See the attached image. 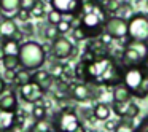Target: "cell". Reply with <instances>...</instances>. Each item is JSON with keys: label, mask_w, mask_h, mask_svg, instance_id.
I'll return each mask as SVG.
<instances>
[{"label": "cell", "mask_w": 148, "mask_h": 132, "mask_svg": "<svg viewBox=\"0 0 148 132\" xmlns=\"http://www.w3.org/2000/svg\"><path fill=\"white\" fill-rule=\"evenodd\" d=\"M112 97H113V102H127V100H131L132 94L123 83H118L113 86Z\"/></svg>", "instance_id": "obj_16"}, {"label": "cell", "mask_w": 148, "mask_h": 132, "mask_svg": "<svg viewBox=\"0 0 148 132\" xmlns=\"http://www.w3.org/2000/svg\"><path fill=\"white\" fill-rule=\"evenodd\" d=\"M5 89H7V84H5V80H3V78H0V94L3 92Z\"/></svg>", "instance_id": "obj_41"}, {"label": "cell", "mask_w": 148, "mask_h": 132, "mask_svg": "<svg viewBox=\"0 0 148 132\" xmlns=\"http://www.w3.org/2000/svg\"><path fill=\"white\" fill-rule=\"evenodd\" d=\"M103 32L108 34L113 40H121L127 37V21L123 19L121 16H108L103 24Z\"/></svg>", "instance_id": "obj_7"}, {"label": "cell", "mask_w": 148, "mask_h": 132, "mask_svg": "<svg viewBox=\"0 0 148 132\" xmlns=\"http://www.w3.org/2000/svg\"><path fill=\"white\" fill-rule=\"evenodd\" d=\"M73 132H86V129H84V126H83V124H80V126H78V127L75 129Z\"/></svg>", "instance_id": "obj_42"}, {"label": "cell", "mask_w": 148, "mask_h": 132, "mask_svg": "<svg viewBox=\"0 0 148 132\" xmlns=\"http://www.w3.org/2000/svg\"><path fill=\"white\" fill-rule=\"evenodd\" d=\"M5 77H7V80L13 81V78H14V70H7V73H5Z\"/></svg>", "instance_id": "obj_40"}, {"label": "cell", "mask_w": 148, "mask_h": 132, "mask_svg": "<svg viewBox=\"0 0 148 132\" xmlns=\"http://www.w3.org/2000/svg\"><path fill=\"white\" fill-rule=\"evenodd\" d=\"M18 30V24L16 21H13L11 18H5L2 23H0V38H13L14 32Z\"/></svg>", "instance_id": "obj_15"}, {"label": "cell", "mask_w": 148, "mask_h": 132, "mask_svg": "<svg viewBox=\"0 0 148 132\" xmlns=\"http://www.w3.org/2000/svg\"><path fill=\"white\" fill-rule=\"evenodd\" d=\"M73 77H77L78 80H84V81H86V62H83V61L78 62V65L75 67Z\"/></svg>", "instance_id": "obj_32"}, {"label": "cell", "mask_w": 148, "mask_h": 132, "mask_svg": "<svg viewBox=\"0 0 148 132\" xmlns=\"http://www.w3.org/2000/svg\"><path fill=\"white\" fill-rule=\"evenodd\" d=\"M46 13V5L43 0H37L35 5L32 7V10H30V16L34 18H43Z\"/></svg>", "instance_id": "obj_28"}, {"label": "cell", "mask_w": 148, "mask_h": 132, "mask_svg": "<svg viewBox=\"0 0 148 132\" xmlns=\"http://www.w3.org/2000/svg\"><path fill=\"white\" fill-rule=\"evenodd\" d=\"M21 8V0H0V10L7 14H14Z\"/></svg>", "instance_id": "obj_21"}, {"label": "cell", "mask_w": 148, "mask_h": 132, "mask_svg": "<svg viewBox=\"0 0 148 132\" xmlns=\"http://www.w3.org/2000/svg\"><path fill=\"white\" fill-rule=\"evenodd\" d=\"M54 124H56L58 132H73L81 122H80V118H78L77 111L69 107V108L61 110V113L58 115Z\"/></svg>", "instance_id": "obj_6"}, {"label": "cell", "mask_w": 148, "mask_h": 132, "mask_svg": "<svg viewBox=\"0 0 148 132\" xmlns=\"http://www.w3.org/2000/svg\"><path fill=\"white\" fill-rule=\"evenodd\" d=\"M112 111H115L116 116L119 118H127V119H134L138 115V107L134 102L127 100V102H113L112 105Z\"/></svg>", "instance_id": "obj_10"}, {"label": "cell", "mask_w": 148, "mask_h": 132, "mask_svg": "<svg viewBox=\"0 0 148 132\" xmlns=\"http://www.w3.org/2000/svg\"><path fill=\"white\" fill-rule=\"evenodd\" d=\"M19 65L26 70H37L46 61V53L43 46L37 42H26L19 48Z\"/></svg>", "instance_id": "obj_2"}, {"label": "cell", "mask_w": 148, "mask_h": 132, "mask_svg": "<svg viewBox=\"0 0 148 132\" xmlns=\"http://www.w3.org/2000/svg\"><path fill=\"white\" fill-rule=\"evenodd\" d=\"M94 59H96V57H94V54L91 51H88V49L83 53V56H81V61L86 62V64H88V62H91V61H94Z\"/></svg>", "instance_id": "obj_38"}, {"label": "cell", "mask_w": 148, "mask_h": 132, "mask_svg": "<svg viewBox=\"0 0 148 132\" xmlns=\"http://www.w3.org/2000/svg\"><path fill=\"white\" fill-rule=\"evenodd\" d=\"M86 49L92 53L94 57H103V56H108V45H105L99 37L91 38L89 43H88V46H86Z\"/></svg>", "instance_id": "obj_14"}, {"label": "cell", "mask_w": 148, "mask_h": 132, "mask_svg": "<svg viewBox=\"0 0 148 132\" xmlns=\"http://www.w3.org/2000/svg\"><path fill=\"white\" fill-rule=\"evenodd\" d=\"M32 81V75H30V70H26V68L21 67V70L14 72V78H13V83L18 84V86H23V84Z\"/></svg>", "instance_id": "obj_22"}, {"label": "cell", "mask_w": 148, "mask_h": 132, "mask_svg": "<svg viewBox=\"0 0 148 132\" xmlns=\"http://www.w3.org/2000/svg\"><path fill=\"white\" fill-rule=\"evenodd\" d=\"M2 57H3V51H2V48H0V61H2Z\"/></svg>", "instance_id": "obj_43"}, {"label": "cell", "mask_w": 148, "mask_h": 132, "mask_svg": "<svg viewBox=\"0 0 148 132\" xmlns=\"http://www.w3.org/2000/svg\"><path fill=\"white\" fill-rule=\"evenodd\" d=\"M135 132H148V118L143 119V122L135 129Z\"/></svg>", "instance_id": "obj_39"}, {"label": "cell", "mask_w": 148, "mask_h": 132, "mask_svg": "<svg viewBox=\"0 0 148 132\" xmlns=\"http://www.w3.org/2000/svg\"><path fill=\"white\" fill-rule=\"evenodd\" d=\"M72 29H73V38L77 40V42H84V40L89 38L86 29H84L81 24H80V26H77V27H72Z\"/></svg>", "instance_id": "obj_31"}, {"label": "cell", "mask_w": 148, "mask_h": 132, "mask_svg": "<svg viewBox=\"0 0 148 132\" xmlns=\"http://www.w3.org/2000/svg\"><path fill=\"white\" fill-rule=\"evenodd\" d=\"M46 115H48V111H46V107H45L43 99L37 100V102L34 103V107H32V116H34V119H45Z\"/></svg>", "instance_id": "obj_23"}, {"label": "cell", "mask_w": 148, "mask_h": 132, "mask_svg": "<svg viewBox=\"0 0 148 132\" xmlns=\"http://www.w3.org/2000/svg\"><path fill=\"white\" fill-rule=\"evenodd\" d=\"M127 40L148 43V14L134 13L127 19Z\"/></svg>", "instance_id": "obj_4"}, {"label": "cell", "mask_w": 148, "mask_h": 132, "mask_svg": "<svg viewBox=\"0 0 148 132\" xmlns=\"http://www.w3.org/2000/svg\"><path fill=\"white\" fill-rule=\"evenodd\" d=\"M43 35H45L46 40H49V42H53V40H56L61 34H59L58 27L54 26V24H48V26L45 27V30H43Z\"/></svg>", "instance_id": "obj_30"}, {"label": "cell", "mask_w": 148, "mask_h": 132, "mask_svg": "<svg viewBox=\"0 0 148 132\" xmlns=\"http://www.w3.org/2000/svg\"><path fill=\"white\" fill-rule=\"evenodd\" d=\"M51 8L58 10L62 14H75L78 13L81 0H49Z\"/></svg>", "instance_id": "obj_11"}, {"label": "cell", "mask_w": 148, "mask_h": 132, "mask_svg": "<svg viewBox=\"0 0 148 132\" xmlns=\"http://www.w3.org/2000/svg\"><path fill=\"white\" fill-rule=\"evenodd\" d=\"M56 27H58V30H59V34H67L69 30L72 29V24H70V21H65L64 18H62L61 21H59L58 24H56Z\"/></svg>", "instance_id": "obj_34"}, {"label": "cell", "mask_w": 148, "mask_h": 132, "mask_svg": "<svg viewBox=\"0 0 148 132\" xmlns=\"http://www.w3.org/2000/svg\"><path fill=\"white\" fill-rule=\"evenodd\" d=\"M148 67L147 65H137V67H126L123 70V78H121V83L131 91L132 96H137L138 92V88H140L142 81H143V77L147 73Z\"/></svg>", "instance_id": "obj_5"}, {"label": "cell", "mask_w": 148, "mask_h": 132, "mask_svg": "<svg viewBox=\"0 0 148 132\" xmlns=\"http://www.w3.org/2000/svg\"><path fill=\"white\" fill-rule=\"evenodd\" d=\"M16 124V111L0 108V132H11Z\"/></svg>", "instance_id": "obj_13"}, {"label": "cell", "mask_w": 148, "mask_h": 132, "mask_svg": "<svg viewBox=\"0 0 148 132\" xmlns=\"http://www.w3.org/2000/svg\"><path fill=\"white\" fill-rule=\"evenodd\" d=\"M51 53H53V56L58 57V59H67V57H70L72 53H73V43L69 38H65V37L59 35L56 40H53Z\"/></svg>", "instance_id": "obj_9"}, {"label": "cell", "mask_w": 148, "mask_h": 132, "mask_svg": "<svg viewBox=\"0 0 148 132\" xmlns=\"http://www.w3.org/2000/svg\"><path fill=\"white\" fill-rule=\"evenodd\" d=\"M77 16L80 19V24L86 29L89 38L99 37L103 32V24L108 18L105 7L99 0H81Z\"/></svg>", "instance_id": "obj_1"}, {"label": "cell", "mask_w": 148, "mask_h": 132, "mask_svg": "<svg viewBox=\"0 0 148 132\" xmlns=\"http://www.w3.org/2000/svg\"><path fill=\"white\" fill-rule=\"evenodd\" d=\"M0 108L16 111V110H18L16 94H14V92H8V94H5V96H0Z\"/></svg>", "instance_id": "obj_19"}, {"label": "cell", "mask_w": 148, "mask_h": 132, "mask_svg": "<svg viewBox=\"0 0 148 132\" xmlns=\"http://www.w3.org/2000/svg\"><path fill=\"white\" fill-rule=\"evenodd\" d=\"M14 14H16V18L19 21H23V23H29V19H30V11L24 10V8H19Z\"/></svg>", "instance_id": "obj_35"}, {"label": "cell", "mask_w": 148, "mask_h": 132, "mask_svg": "<svg viewBox=\"0 0 148 132\" xmlns=\"http://www.w3.org/2000/svg\"><path fill=\"white\" fill-rule=\"evenodd\" d=\"M0 48L3 51V56H18L19 54L21 43L13 38H5V40H2V46Z\"/></svg>", "instance_id": "obj_17"}, {"label": "cell", "mask_w": 148, "mask_h": 132, "mask_svg": "<svg viewBox=\"0 0 148 132\" xmlns=\"http://www.w3.org/2000/svg\"><path fill=\"white\" fill-rule=\"evenodd\" d=\"M48 132H54V131H51V129H49V131H48Z\"/></svg>", "instance_id": "obj_44"}, {"label": "cell", "mask_w": 148, "mask_h": 132, "mask_svg": "<svg viewBox=\"0 0 148 132\" xmlns=\"http://www.w3.org/2000/svg\"><path fill=\"white\" fill-rule=\"evenodd\" d=\"M110 115H112V108H110L107 103L99 102V103H96V105H94L92 116L97 119V121H105V119L110 118Z\"/></svg>", "instance_id": "obj_18"}, {"label": "cell", "mask_w": 148, "mask_h": 132, "mask_svg": "<svg viewBox=\"0 0 148 132\" xmlns=\"http://www.w3.org/2000/svg\"><path fill=\"white\" fill-rule=\"evenodd\" d=\"M62 16H64V14L62 13H59L58 10H54V8H51V11H49L48 13V24H58L59 21L62 19Z\"/></svg>", "instance_id": "obj_33"}, {"label": "cell", "mask_w": 148, "mask_h": 132, "mask_svg": "<svg viewBox=\"0 0 148 132\" xmlns=\"http://www.w3.org/2000/svg\"><path fill=\"white\" fill-rule=\"evenodd\" d=\"M51 80H53V78L49 77L48 70H38V68H37V72L32 75V81L38 83L45 91L48 89V86H49V83H51Z\"/></svg>", "instance_id": "obj_20"}, {"label": "cell", "mask_w": 148, "mask_h": 132, "mask_svg": "<svg viewBox=\"0 0 148 132\" xmlns=\"http://www.w3.org/2000/svg\"><path fill=\"white\" fill-rule=\"evenodd\" d=\"M116 126H118V121H115V119H105V124H103V127L107 129L108 132H113L116 129Z\"/></svg>", "instance_id": "obj_36"}, {"label": "cell", "mask_w": 148, "mask_h": 132, "mask_svg": "<svg viewBox=\"0 0 148 132\" xmlns=\"http://www.w3.org/2000/svg\"><path fill=\"white\" fill-rule=\"evenodd\" d=\"M116 14H118V16H121L123 19L127 21L129 18L134 14V11H132V7L129 3H119L118 10H116Z\"/></svg>", "instance_id": "obj_29"}, {"label": "cell", "mask_w": 148, "mask_h": 132, "mask_svg": "<svg viewBox=\"0 0 148 132\" xmlns=\"http://www.w3.org/2000/svg\"><path fill=\"white\" fill-rule=\"evenodd\" d=\"M147 5H148V0H147Z\"/></svg>", "instance_id": "obj_45"}, {"label": "cell", "mask_w": 148, "mask_h": 132, "mask_svg": "<svg viewBox=\"0 0 148 132\" xmlns=\"http://www.w3.org/2000/svg\"><path fill=\"white\" fill-rule=\"evenodd\" d=\"M113 132H135V127L132 124V119H127V118H121L118 121V126Z\"/></svg>", "instance_id": "obj_25"}, {"label": "cell", "mask_w": 148, "mask_h": 132, "mask_svg": "<svg viewBox=\"0 0 148 132\" xmlns=\"http://www.w3.org/2000/svg\"><path fill=\"white\" fill-rule=\"evenodd\" d=\"M48 73H49V77H51L53 80H61V78H64V64L54 62V64L49 67Z\"/></svg>", "instance_id": "obj_26"}, {"label": "cell", "mask_w": 148, "mask_h": 132, "mask_svg": "<svg viewBox=\"0 0 148 132\" xmlns=\"http://www.w3.org/2000/svg\"><path fill=\"white\" fill-rule=\"evenodd\" d=\"M51 129V124L45 119H35V122L32 124V127L29 129V132H48Z\"/></svg>", "instance_id": "obj_27"}, {"label": "cell", "mask_w": 148, "mask_h": 132, "mask_svg": "<svg viewBox=\"0 0 148 132\" xmlns=\"http://www.w3.org/2000/svg\"><path fill=\"white\" fill-rule=\"evenodd\" d=\"M46 91L40 86L38 83L35 81H29V83L19 86V94H21V99L27 103H35L37 100L43 99Z\"/></svg>", "instance_id": "obj_8"}, {"label": "cell", "mask_w": 148, "mask_h": 132, "mask_svg": "<svg viewBox=\"0 0 148 132\" xmlns=\"http://www.w3.org/2000/svg\"><path fill=\"white\" fill-rule=\"evenodd\" d=\"M148 57V43L143 42H132L127 40L121 53V64L123 67H137L145 64Z\"/></svg>", "instance_id": "obj_3"}, {"label": "cell", "mask_w": 148, "mask_h": 132, "mask_svg": "<svg viewBox=\"0 0 148 132\" xmlns=\"http://www.w3.org/2000/svg\"><path fill=\"white\" fill-rule=\"evenodd\" d=\"M2 64H3L5 70H16L19 67V57L18 56H3Z\"/></svg>", "instance_id": "obj_24"}, {"label": "cell", "mask_w": 148, "mask_h": 132, "mask_svg": "<svg viewBox=\"0 0 148 132\" xmlns=\"http://www.w3.org/2000/svg\"><path fill=\"white\" fill-rule=\"evenodd\" d=\"M37 0H21V8H24V10H32V7L35 5Z\"/></svg>", "instance_id": "obj_37"}, {"label": "cell", "mask_w": 148, "mask_h": 132, "mask_svg": "<svg viewBox=\"0 0 148 132\" xmlns=\"http://www.w3.org/2000/svg\"><path fill=\"white\" fill-rule=\"evenodd\" d=\"M72 99H75L77 102H86V100L92 99V92H91V86H88V83H77L72 84L69 89Z\"/></svg>", "instance_id": "obj_12"}]
</instances>
